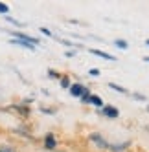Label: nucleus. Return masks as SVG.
Listing matches in <instances>:
<instances>
[{"label": "nucleus", "instance_id": "f257e3e1", "mask_svg": "<svg viewBox=\"0 0 149 152\" xmlns=\"http://www.w3.org/2000/svg\"><path fill=\"white\" fill-rule=\"evenodd\" d=\"M90 141H92V143H96L100 148H109V143H107V141H105L100 134H90Z\"/></svg>", "mask_w": 149, "mask_h": 152}, {"label": "nucleus", "instance_id": "f03ea898", "mask_svg": "<svg viewBox=\"0 0 149 152\" xmlns=\"http://www.w3.org/2000/svg\"><path fill=\"white\" fill-rule=\"evenodd\" d=\"M70 92H72V95H77V97H81L85 92H87V88H83L81 84H74L72 88H70Z\"/></svg>", "mask_w": 149, "mask_h": 152}, {"label": "nucleus", "instance_id": "7ed1b4c3", "mask_svg": "<svg viewBox=\"0 0 149 152\" xmlns=\"http://www.w3.org/2000/svg\"><path fill=\"white\" fill-rule=\"evenodd\" d=\"M44 145H46V148H48V150H54V148H55V139H54V136H52V134H48V136H46Z\"/></svg>", "mask_w": 149, "mask_h": 152}, {"label": "nucleus", "instance_id": "20e7f679", "mask_svg": "<svg viewBox=\"0 0 149 152\" xmlns=\"http://www.w3.org/2000/svg\"><path fill=\"white\" fill-rule=\"evenodd\" d=\"M90 53H94V55H98V57H103V59H109V61H114L112 55H109V53H105L101 50H90Z\"/></svg>", "mask_w": 149, "mask_h": 152}, {"label": "nucleus", "instance_id": "39448f33", "mask_svg": "<svg viewBox=\"0 0 149 152\" xmlns=\"http://www.w3.org/2000/svg\"><path fill=\"white\" fill-rule=\"evenodd\" d=\"M103 114L105 115H109V117H118V110L112 106H107V108H103Z\"/></svg>", "mask_w": 149, "mask_h": 152}, {"label": "nucleus", "instance_id": "423d86ee", "mask_svg": "<svg viewBox=\"0 0 149 152\" xmlns=\"http://www.w3.org/2000/svg\"><path fill=\"white\" fill-rule=\"evenodd\" d=\"M90 103H92V104H96V106H103L101 97H98V95H92V97H90Z\"/></svg>", "mask_w": 149, "mask_h": 152}, {"label": "nucleus", "instance_id": "0eeeda50", "mask_svg": "<svg viewBox=\"0 0 149 152\" xmlns=\"http://www.w3.org/2000/svg\"><path fill=\"white\" fill-rule=\"evenodd\" d=\"M109 86H111L112 90H116V92H120V94H127V90H125V88H122L120 84H114V83H111Z\"/></svg>", "mask_w": 149, "mask_h": 152}, {"label": "nucleus", "instance_id": "6e6552de", "mask_svg": "<svg viewBox=\"0 0 149 152\" xmlns=\"http://www.w3.org/2000/svg\"><path fill=\"white\" fill-rule=\"evenodd\" d=\"M114 44H116V46H118V48H122V50H125L127 46H129V44H127V42H125V40H122V39H118V40H116V42H114Z\"/></svg>", "mask_w": 149, "mask_h": 152}, {"label": "nucleus", "instance_id": "1a4fd4ad", "mask_svg": "<svg viewBox=\"0 0 149 152\" xmlns=\"http://www.w3.org/2000/svg\"><path fill=\"white\" fill-rule=\"evenodd\" d=\"M90 97H92V95H89V92H85V94L81 95V99H83V103H90Z\"/></svg>", "mask_w": 149, "mask_h": 152}, {"label": "nucleus", "instance_id": "9d476101", "mask_svg": "<svg viewBox=\"0 0 149 152\" xmlns=\"http://www.w3.org/2000/svg\"><path fill=\"white\" fill-rule=\"evenodd\" d=\"M9 11V7L6 6V4H2V2H0V13H7Z\"/></svg>", "mask_w": 149, "mask_h": 152}, {"label": "nucleus", "instance_id": "9b49d317", "mask_svg": "<svg viewBox=\"0 0 149 152\" xmlns=\"http://www.w3.org/2000/svg\"><path fill=\"white\" fill-rule=\"evenodd\" d=\"M61 84H63V88H68V84H70V83H68V79L65 77V79H61Z\"/></svg>", "mask_w": 149, "mask_h": 152}, {"label": "nucleus", "instance_id": "f8f14e48", "mask_svg": "<svg viewBox=\"0 0 149 152\" xmlns=\"http://www.w3.org/2000/svg\"><path fill=\"white\" fill-rule=\"evenodd\" d=\"M0 152H13V148L11 147H2V148H0Z\"/></svg>", "mask_w": 149, "mask_h": 152}, {"label": "nucleus", "instance_id": "ddd939ff", "mask_svg": "<svg viewBox=\"0 0 149 152\" xmlns=\"http://www.w3.org/2000/svg\"><path fill=\"white\" fill-rule=\"evenodd\" d=\"M90 75H94V77H96V75H100V70H96V68H92V70H90Z\"/></svg>", "mask_w": 149, "mask_h": 152}, {"label": "nucleus", "instance_id": "4468645a", "mask_svg": "<svg viewBox=\"0 0 149 152\" xmlns=\"http://www.w3.org/2000/svg\"><path fill=\"white\" fill-rule=\"evenodd\" d=\"M145 44H147V46H149V39H147V40H145Z\"/></svg>", "mask_w": 149, "mask_h": 152}, {"label": "nucleus", "instance_id": "2eb2a0df", "mask_svg": "<svg viewBox=\"0 0 149 152\" xmlns=\"http://www.w3.org/2000/svg\"><path fill=\"white\" fill-rule=\"evenodd\" d=\"M144 61H147V62H149V57H145V59H144Z\"/></svg>", "mask_w": 149, "mask_h": 152}]
</instances>
